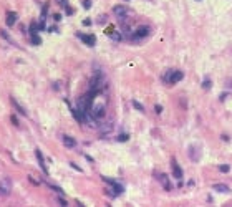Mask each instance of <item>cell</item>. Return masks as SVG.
Segmentation results:
<instances>
[{
  "mask_svg": "<svg viewBox=\"0 0 232 207\" xmlns=\"http://www.w3.org/2000/svg\"><path fill=\"white\" fill-rule=\"evenodd\" d=\"M12 104H13V106H15V108H17V109H18V113H22V115H23V116H27V109H25V108H23V106H22V104H20V103H18V101H17V100H15V98H12Z\"/></svg>",
  "mask_w": 232,
  "mask_h": 207,
  "instance_id": "9a60e30c",
  "label": "cell"
},
{
  "mask_svg": "<svg viewBox=\"0 0 232 207\" xmlns=\"http://www.w3.org/2000/svg\"><path fill=\"white\" fill-rule=\"evenodd\" d=\"M113 128H115V124H113V123H106V124H103V126L100 128V134L103 136V137H105V136H108L109 133L113 131Z\"/></svg>",
  "mask_w": 232,
  "mask_h": 207,
  "instance_id": "9c48e42d",
  "label": "cell"
},
{
  "mask_svg": "<svg viewBox=\"0 0 232 207\" xmlns=\"http://www.w3.org/2000/svg\"><path fill=\"white\" fill-rule=\"evenodd\" d=\"M149 33H151V28L144 25V27H139V28H138V30L133 33L131 38L134 40V42H138V40H141V38H146V36H148Z\"/></svg>",
  "mask_w": 232,
  "mask_h": 207,
  "instance_id": "277c9868",
  "label": "cell"
},
{
  "mask_svg": "<svg viewBox=\"0 0 232 207\" xmlns=\"http://www.w3.org/2000/svg\"><path fill=\"white\" fill-rule=\"evenodd\" d=\"M53 18L56 20V22H58V20H62V15H58V13H56V15H53Z\"/></svg>",
  "mask_w": 232,
  "mask_h": 207,
  "instance_id": "484cf974",
  "label": "cell"
},
{
  "mask_svg": "<svg viewBox=\"0 0 232 207\" xmlns=\"http://www.w3.org/2000/svg\"><path fill=\"white\" fill-rule=\"evenodd\" d=\"M12 192V181L10 177H3L0 179V197H7Z\"/></svg>",
  "mask_w": 232,
  "mask_h": 207,
  "instance_id": "3957f363",
  "label": "cell"
},
{
  "mask_svg": "<svg viewBox=\"0 0 232 207\" xmlns=\"http://www.w3.org/2000/svg\"><path fill=\"white\" fill-rule=\"evenodd\" d=\"M17 20H18V15L15 13V12H9V13H7V25L9 27H13L15 23H17Z\"/></svg>",
  "mask_w": 232,
  "mask_h": 207,
  "instance_id": "30bf717a",
  "label": "cell"
},
{
  "mask_svg": "<svg viewBox=\"0 0 232 207\" xmlns=\"http://www.w3.org/2000/svg\"><path fill=\"white\" fill-rule=\"evenodd\" d=\"M202 88H204V90H209V88H211V81L209 80L204 81V83H202Z\"/></svg>",
  "mask_w": 232,
  "mask_h": 207,
  "instance_id": "44dd1931",
  "label": "cell"
},
{
  "mask_svg": "<svg viewBox=\"0 0 232 207\" xmlns=\"http://www.w3.org/2000/svg\"><path fill=\"white\" fill-rule=\"evenodd\" d=\"M158 179L161 181V184H162V187L164 189H171V182H169V179H168V176H164V174H159V177H158Z\"/></svg>",
  "mask_w": 232,
  "mask_h": 207,
  "instance_id": "4fadbf2b",
  "label": "cell"
},
{
  "mask_svg": "<svg viewBox=\"0 0 232 207\" xmlns=\"http://www.w3.org/2000/svg\"><path fill=\"white\" fill-rule=\"evenodd\" d=\"M133 106H134V108H136V109H138V111H141V113H143V111H144V106H143V104H141V103H138V101H136V100H134V101H133Z\"/></svg>",
  "mask_w": 232,
  "mask_h": 207,
  "instance_id": "e0dca14e",
  "label": "cell"
},
{
  "mask_svg": "<svg viewBox=\"0 0 232 207\" xmlns=\"http://www.w3.org/2000/svg\"><path fill=\"white\" fill-rule=\"evenodd\" d=\"M62 139H63V144L67 146V148H75V146H76V141L73 139L71 136H67V134H65Z\"/></svg>",
  "mask_w": 232,
  "mask_h": 207,
  "instance_id": "7c38bea8",
  "label": "cell"
},
{
  "mask_svg": "<svg viewBox=\"0 0 232 207\" xmlns=\"http://www.w3.org/2000/svg\"><path fill=\"white\" fill-rule=\"evenodd\" d=\"M128 139H129L128 134H120L118 136V141H120V143H124V141H128Z\"/></svg>",
  "mask_w": 232,
  "mask_h": 207,
  "instance_id": "d6986e66",
  "label": "cell"
},
{
  "mask_svg": "<svg viewBox=\"0 0 232 207\" xmlns=\"http://www.w3.org/2000/svg\"><path fill=\"white\" fill-rule=\"evenodd\" d=\"M219 171L226 174V172H229V171H230V166H229V164H222V166H219Z\"/></svg>",
  "mask_w": 232,
  "mask_h": 207,
  "instance_id": "ac0fdd59",
  "label": "cell"
},
{
  "mask_svg": "<svg viewBox=\"0 0 232 207\" xmlns=\"http://www.w3.org/2000/svg\"><path fill=\"white\" fill-rule=\"evenodd\" d=\"M78 36L83 40L85 45H88V47H95L96 45V36L95 35H81V33H78Z\"/></svg>",
  "mask_w": 232,
  "mask_h": 207,
  "instance_id": "8992f818",
  "label": "cell"
},
{
  "mask_svg": "<svg viewBox=\"0 0 232 207\" xmlns=\"http://www.w3.org/2000/svg\"><path fill=\"white\" fill-rule=\"evenodd\" d=\"M56 3H60L62 7H67L68 5V0H56Z\"/></svg>",
  "mask_w": 232,
  "mask_h": 207,
  "instance_id": "7402d4cb",
  "label": "cell"
},
{
  "mask_svg": "<svg viewBox=\"0 0 232 207\" xmlns=\"http://www.w3.org/2000/svg\"><path fill=\"white\" fill-rule=\"evenodd\" d=\"M156 113H158V115H161V113H162V108L159 106V104H156Z\"/></svg>",
  "mask_w": 232,
  "mask_h": 207,
  "instance_id": "cb8c5ba5",
  "label": "cell"
},
{
  "mask_svg": "<svg viewBox=\"0 0 232 207\" xmlns=\"http://www.w3.org/2000/svg\"><path fill=\"white\" fill-rule=\"evenodd\" d=\"M36 159H38V164H40V167L43 169V172H47L48 174V169H47V164H45V159H43V156H42V152L38 151V149H36Z\"/></svg>",
  "mask_w": 232,
  "mask_h": 207,
  "instance_id": "8fae6325",
  "label": "cell"
},
{
  "mask_svg": "<svg viewBox=\"0 0 232 207\" xmlns=\"http://www.w3.org/2000/svg\"><path fill=\"white\" fill-rule=\"evenodd\" d=\"M182 76H184V73L179 71V70H168L166 75L162 76V80H164V83L174 85V83H177L179 80H182Z\"/></svg>",
  "mask_w": 232,
  "mask_h": 207,
  "instance_id": "6da1fadb",
  "label": "cell"
},
{
  "mask_svg": "<svg viewBox=\"0 0 232 207\" xmlns=\"http://www.w3.org/2000/svg\"><path fill=\"white\" fill-rule=\"evenodd\" d=\"M83 7H85V9H91V2H89V0H85V2H83Z\"/></svg>",
  "mask_w": 232,
  "mask_h": 207,
  "instance_id": "ffe728a7",
  "label": "cell"
},
{
  "mask_svg": "<svg viewBox=\"0 0 232 207\" xmlns=\"http://www.w3.org/2000/svg\"><path fill=\"white\" fill-rule=\"evenodd\" d=\"M67 13H68V15H71V13H73V9H70L68 5H67Z\"/></svg>",
  "mask_w": 232,
  "mask_h": 207,
  "instance_id": "d4e9b609",
  "label": "cell"
},
{
  "mask_svg": "<svg viewBox=\"0 0 232 207\" xmlns=\"http://www.w3.org/2000/svg\"><path fill=\"white\" fill-rule=\"evenodd\" d=\"M30 38H32V43H33V45H40V43H42V38L36 35V32H30Z\"/></svg>",
  "mask_w": 232,
  "mask_h": 207,
  "instance_id": "2e32d148",
  "label": "cell"
},
{
  "mask_svg": "<svg viewBox=\"0 0 232 207\" xmlns=\"http://www.w3.org/2000/svg\"><path fill=\"white\" fill-rule=\"evenodd\" d=\"M197 2H201V0H197Z\"/></svg>",
  "mask_w": 232,
  "mask_h": 207,
  "instance_id": "83f0119b",
  "label": "cell"
},
{
  "mask_svg": "<svg viewBox=\"0 0 232 207\" xmlns=\"http://www.w3.org/2000/svg\"><path fill=\"white\" fill-rule=\"evenodd\" d=\"M171 169H173V176L176 177V179H181L182 177V169L179 167V164H177V161L174 159H171Z\"/></svg>",
  "mask_w": 232,
  "mask_h": 207,
  "instance_id": "5b68a950",
  "label": "cell"
},
{
  "mask_svg": "<svg viewBox=\"0 0 232 207\" xmlns=\"http://www.w3.org/2000/svg\"><path fill=\"white\" fill-rule=\"evenodd\" d=\"M98 22H100V23H105V22H106V17H105V15H101V17L98 18Z\"/></svg>",
  "mask_w": 232,
  "mask_h": 207,
  "instance_id": "603a6c76",
  "label": "cell"
},
{
  "mask_svg": "<svg viewBox=\"0 0 232 207\" xmlns=\"http://www.w3.org/2000/svg\"><path fill=\"white\" fill-rule=\"evenodd\" d=\"M60 205H68L67 201H63V199H60Z\"/></svg>",
  "mask_w": 232,
  "mask_h": 207,
  "instance_id": "4316f807",
  "label": "cell"
},
{
  "mask_svg": "<svg viewBox=\"0 0 232 207\" xmlns=\"http://www.w3.org/2000/svg\"><path fill=\"white\" fill-rule=\"evenodd\" d=\"M214 190L222 192V194H229V192H230L229 186H226V184H215V186H214Z\"/></svg>",
  "mask_w": 232,
  "mask_h": 207,
  "instance_id": "5bb4252c",
  "label": "cell"
},
{
  "mask_svg": "<svg viewBox=\"0 0 232 207\" xmlns=\"http://www.w3.org/2000/svg\"><path fill=\"white\" fill-rule=\"evenodd\" d=\"M113 13H115L118 18L126 17V13H128V9H126V5H116L115 9H113Z\"/></svg>",
  "mask_w": 232,
  "mask_h": 207,
  "instance_id": "ba28073f",
  "label": "cell"
},
{
  "mask_svg": "<svg viewBox=\"0 0 232 207\" xmlns=\"http://www.w3.org/2000/svg\"><path fill=\"white\" fill-rule=\"evenodd\" d=\"M189 157L192 161H199L201 159V151H199V146H191L189 148Z\"/></svg>",
  "mask_w": 232,
  "mask_h": 207,
  "instance_id": "52a82bcc",
  "label": "cell"
},
{
  "mask_svg": "<svg viewBox=\"0 0 232 207\" xmlns=\"http://www.w3.org/2000/svg\"><path fill=\"white\" fill-rule=\"evenodd\" d=\"M89 115L95 118V119H101V118H105V115H106V106H105V103L93 104L91 109H89Z\"/></svg>",
  "mask_w": 232,
  "mask_h": 207,
  "instance_id": "7a4b0ae2",
  "label": "cell"
}]
</instances>
